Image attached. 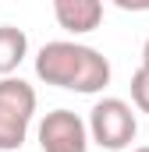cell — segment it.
Returning a JSON list of instances; mask_svg holds the SVG:
<instances>
[{
  "label": "cell",
  "instance_id": "cell-7",
  "mask_svg": "<svg viewBox=\"0 0 149 152\" xmlns=\"http://www.w3.org/2000/svg\"><path fill=\"white\" fill-rule=\"evenodd\" d=\"M131 99L149 113V71L146 67H139V71L131 75Z\"/></svg>",
  "mask_w": 149,
  "mask_h": 152
},
{
  "label": "cell",
  "instance_id": "cell-6",
  "mask_svg": "<svg viewBox=\"0 0 149 152\" xmlns=\"http://www.w3.org/2000/svg\"><path fill=\"white\" fill-rule=\"evenodd\" d=\"M25 46H29V39H25L21 28H14V25H0V71H4V75L14 71V67L21 64Z\"/></svg>",
  "mask_w": 149,
  "mask_h": 152
},
{
  "label": "cell",
  "instance_id": "cell-5",
  "mask_svg": "<svg viewBox=\"0 0 149 152\" xmlns=\"http://www.w3.org/2000/svg\"><path fill=\"white\" fill-rule=\"evenodd\" d=\"M53 14H57V21H60L64 28H71V32H89V28L100 25L103 7H100V0H57V4H53Z\"/></svg>",
  "mask_w": 149,
  "mask_h": 152
},
{
  "label": "cell",
  "instance_id": "cell-2",
  "mask_svg": "<svg viewBox=\"0 0 149 152\" xmlns=\"http://www.w3.org/2000/svg\"><path fill=\"white\" fill-rule=\"evenodd\" d=\"M32 110H36L32 85L21 78H4L0 81V152L21 149Z\"/></svg>",
  "mask_w": 149,
  "mask_h": 152
},
{
  "label": "cell",
  "instance_id": "cell-4",
  "mask_svg": "<svg viewBox=\"0 0 149 152\" xmlns=\"http://www.w3.org/2000/svg\"><path fill=\"white\" fill-rule=\"evenodd\" d=\"M39 145L43 152H85V124L71 110H53L39 124Z\"/></svg>",
  "mask_w": 149,
  "mask_h": 152
},
{
  "label": "cell",
  "instance_id": "cell-8",
  "mask_svg": "<svg viewBox=\"0 0 149 152\" xmlns=\"http://www.w3.org/2000/svg\"><path fill=\"white\" fill-rule=\"evenodd\" d=\"M142 67L149 71V39H146V50H142Z\"/></svg>",
  "mask_w": 149,
  "mask_h": 152
},
{
  "label": "cell",
  "instance_id": "cell-1",
  "mask_svg": "<svg viewBox=\"0 0 149 152\" xmlns=\"http://www.w3.org/2000/svg\"><path fill=\"white\" fill-rule=\"evenodd\" d=\"M36 75L46 85L96 92L110 81V64L100 50L78 42H46L36 57Z\"/></svg>",
  "mask_w": 149,
  "mask_h": 152
},
{
  "label": "cell",
  "instance_id": "cell-9",
  "mask_svg": "<svg viewBox=\"0 0 149 152\" xmlns=\"http://www.w3.org/2000/svg\"><path fill=\"white\" fill-rule=\"evenodd\" d=\"M131 152H149V149H131Z\"/></svg>",
  "mask_w": 149,
  "mask_h": 152
},
{
  "label": "cell",
  "instance_id": "cell-3",
  "mask_svg": "<svg viewBox=\"0 0 149 152\" xmlns=\"http://www.w3.org/2000/svg\"><path fill=\"white\" fill-rule=\"evenodd\" d=\"M89 127H92V138L107 149H124L131 138H135V113L131 106H124L121 99H103L92 106L89 117Z\"/></svg>",
  "mask_w": 149,
  "mask_h": 152
}]
</instances>
